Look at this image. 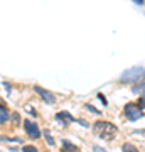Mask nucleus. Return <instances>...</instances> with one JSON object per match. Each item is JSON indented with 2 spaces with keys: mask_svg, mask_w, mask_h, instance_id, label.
<instances>
[{
  "mask_svg": "<svg viewBox=\"0 0 145 152\" xmlns=\"http://www.w3.org/2000/svg\"><path fill=\"white\" fill-rule=\"evenodd\" d=\"M95 132L100 134L101 139H105V140H111L113 137H115V134H117V127H115L113 124H110V122L100 120V122L95 124Z\"/></svg>",
  "mask_w": 145,
  "mask_h": 152,
  "instance_id": "1",
  "label": "nucleus"
},
{
  "mask_svg": "<svg viewBox=\"0 0 145 152\" xmlns=\"http://www.w3.org/2000/svg\"><path fill=\"white\" fill-rule=\"evenodd\" d=\"M142 76H145V68L137 66V68H132V69L125 71L123 75L120 76V81L122 83H133V81L142 80Z\"/></svg>",
  "mask_w": 145,
  "mask_h": 152,
  "instance_id": "2",
  "label": "nucleus"
},
{
  "mask_svg": "<svg viewBox=\"0 0 145 152\" xmlns=\"http://www.w3.org/2000/svg\"><path fill=\"white\" fill-rule=\"evenodd\" d=\"M125 117L130 120V122H137L138 118L144 117V107L138 103H128L125 105Z\"/></svg>",
  "mask_w": 145,
  "mask_h": 152,
  "instance_id": "3",
  "label": "nucleus"
},
{
  "mask_svg": "<svg viewBox=\"0 0 145 152\" xmlns=\"http://www.w3.org/2000/svg\"><path fill=\"white\" fill-rule=\"evenodd\" d=\"M24 130L29 135V139H32V140H36V139L41 137V129H39V125L36 122H32V120H26L24 122Z\"/></svg>",
  "mask_w": 145,
  "mask_h": 152,
  "instance_id": "4",
  "label": "nucleus"
},
{
  "mask_svg": "<svg viewBox=\"0 0 145 152\" xmlns=\"http://www.w3.org/2000/svg\"><path fill=\"white\" fill-rule=\"evenodd\" d=\"M34 91L37 93V95L42 98L46 103H49V105H54V103H56V96H54L51 91H47V90H44V88H41V86H34Z\"/></svg>",
  "mask_w": 145,
  "mask_h": 152,
  "instance_id": "5",
  "label": "nucleus"
},
{
  "mask_svg": "<svg viewBox=\"0 0 145 152\" xmlns=\"http://www.w3.org/2000/svg\"><path fill=\"white\" fill-rule=\"evenodd\" d=\"M56 120H59L61 122V125H68V124H73V122H76L74 120V117L68 112V110H61L59 113H56Z\"/></svg>",
  "mask_w": 145,
  "mask_h": 152,
  "instance_id": "6",
  "label": "nucleus"
},
{
  "mask_svg": "<svg viewBox=\"0 0 145 152\" xmlns=\"http://www.w3.org/2000/svg\"><path fill=\"white\" fill-rule=\"evenodd\" d=\"M9 118H10V115H9V110H7L4 105H2V107H0V125H5Z\"/></svg>",
  "mask_w": 145,
  "mask_h": 152,
  "instance_id": "7",
  "label": "nucleus"
},
{
  "mask_svg": "<svg viewBox=\"0 0 145 152\" xmlns=\"http://www.w3.org/2000/svg\"><path fill=\"white\" fill-rule=\"evenodd\" d=\"M61 144H63V147H64L66 151H78V147H76L74 144L68 142V140H61Z\"/></svg>",
  "mask_w": 145,
  "mask_h": 152,
  "instance_id": "8",
  "label": "nucleus"
},
{
  "mask_svg": "<svg viewBox=\"0 0 145 152\" xmlns=\"http://www.w3.org/2000/svg\"><path fill=\"white\" fill-rule=\"evenodd\" d=\"M44 137H46V142H47V145H49V147H54V144H56V142H54L52 135H51V134H49L47 130L44 132Z\"/></svg>",
  "mask_w": 145,
  "mask_h": 152,
  "instance_id": "9",
  "label": "nucleus"
},
{
  "mask_svg": "<svg viewBox=\"0 0 145 152\" xmlns=\"http://www.w3.org/2000/svg\"><path fill=\"white\" fill-rule=\"evenodd\" d=\"M10 120H12V124H14V125H19V124H20V115H19V113H14V115L10 117Z\"/></svg>",
  "mask_w": 145,
  "mask_h": 152,
  "instance_id": "10",
  "label": "nucleus"
},
{
  "mask_svg": "<svg viewBox=\"0 0 145 152\" xmlns=\"http://www.w3.org/2000/svg\"><path fill=\"white\" fill-rule=\"evenodd\" d=\"M123 151H130V152H135V151H137V147H135L133 144H128V142H127V144H123Z\"/></svg>",
  "mask_w": 145,
  "mask_h": 152,
  "instance_id": "11",
  "label": "nucleus"
},
{
  "mask_svg": "<svg viewBox=\"0 0 145 152\" xmlns=\"http://www.w3.org/2000/svg\"><path fill=\"white\" fill-rule=\"evenodd\" d=\"M86 110H90L91 113H95V115H101V110H96L93 105H86Z\"/></svg>",
  "mask_w": 145,
  "mask_h": 152,
  "instance_id": "12",
  "label": "nucleus"
},
{
  "mask_svg": "<svg viewBox=\"0 0 145 152\" xmlns=\"http://www.w3.org/2000/svg\"><path fill=\"white\" fill-rule=\"evenodd\" d=\"M22 151H24V152H36L37 149H36L34 145H24V147H22Z\"/></svg>",
  "mask_w": 145,
  "mask_h": 152,
  "instance_id": "13",
  "label": "nucleus"
},
{
  "mask_svg": "<svg viewBox=\"0 0 145 152\" xmlns=\"http://www.w3.org/2000/svg\"><path fill=\"white\" fill-rule=\"evenodd\" d=\"M2 85H4V88H5L7 95H10V91H12V88H10V83H7V81H2Z\"/></svg>",
  "mask_w": 145,
  "mask_h": 152,
  "instance_id": "14",
  "label": "nucleus"
},
{
  "mask_svg": "<svg viewBox=\"0 0 145 152\" xmlns=\"http://www.w3.org/2000/svg\"><path fill=\"white\" fill-rule=\"evenodd\" d=\"M98 100H100V102H101L103 105H108V102H106V98H105V95H101V93L98 95Z\"/></svg>",
  "mask_w": 145,
  "mask_h": 152,
  "instance_id": "15",
  "label": "nucleus"
},
{
  "mask_svg": "<svg viewBox=\"0 0 145 152\" xmlns=\"http://www.w3.org/2000/svg\"><path fill=\"white\" fill-rule=\"evenodd\" d=\"M78 122H79V124L83 125L85 129H88V127H90V124H88V122H85V120H78Z\"/></svg>",
  "mask_w": 145,
  "mask_h": 152,
  "instance_id": "16",
  "label": "nucleus"
},
{
  "mask_svg": "<svg viewBox=\"0 0 145 152\" xmlns=\"http://www.w3.org/2000/svg\"><path fill=\"white\" fill-rule=\"evenodd\" d=\"M133 2L137 4V5H144V2H145V0H133Z\"/></svg>",
  "mask_w": 145,
  "mask_h": 152,
  "instance_id": "17",
  "label": "nucleus"
}]
</instances>
